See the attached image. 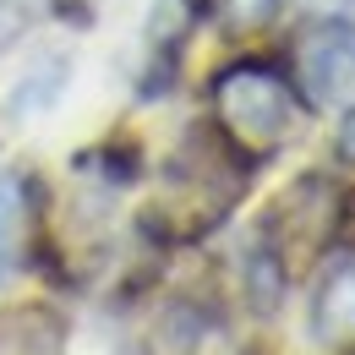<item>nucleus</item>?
Segmentation results:
<instances>
[{"mask_svg": "<svg viewBox=\"0 0 355 355\" xmlns=\"http://www.w3.org/2000/svg\"><path fill=\"white\" fill-rule=\"evenodd\" d=\"M33 235V186L22 175H0V273L22 268Z\"/></svg>", "mask_w": 355, "mask_h": 355, "instance_id": "nucleus-7", "label": "nucleus"}, {"mask_svg": "<svg viewBox=\"0 0 355 355\" xmlns=\"http://www.w3.org/2000/svg\"><path fill=\"white\" fill-rule=\"evenodd\" d=\"M339 159H345V164H355V110L345 115V126H339Z\"/></svg>", "mask_w": 355, "mask_h": 355, "instance_id": "nucleus-9", "label": "nucleus"}, {"mask_svg": "<svg viewBox=\"0 0 355 355\" xmlns=\"http://www.w3.org/2000/svg\"><path fill=\"white\" fill-rule=\"evenodd\" d=\"M334 224H339V208H334V186L328 180H295L279 202H273V214H268V257L279 273H295L301 263H311L322 246H328V235H334Z\"/></svg>", "mask_w": 355, "mask_h": 355, "instance_id": "nucleus-3", "label": "nucleus"}, {"mask_svg": "<svg viewBox=\"0 0 355 355\" xmlns=\"http://www.w3.org/2000/svg\"><path fill=\"white\" fill-rule=\"evenodd\" d=\"M214 17H219L224 33H257L279 17V0H202Z\"/></svg>", "mask_w": 355, "mask_h": 355, "instance_id": "nucleus-8", "label": "nucleus"}, {"mask_svg": "<svg viewBox=\"0 0 355 355\" xmlns=\"http://www.w3.org/2000/svg\"><path fill=\"white\" fill-rule=\"evenodd\" d=\"M66 322L49 306H11L0 317V355H60Z\"/></svg>", "mask_w": 355, "mask_h": 355, "instance_id": "nucleus-6", "label": "nucleus"}, {"mask_svg": "<svg viewBox=\"0 0 355 355\" xmlns=\"http://www.w3.org/2000/svg\"><path fill=\"white\" fill-rule=\"evenodd\" d=\"M241 186H246V159L214 132H191L159 197L142 208V230L159 241H202L208 230L230 219Z\"/></svg>", "mask_w": 355, "mask_h": 355, "instance_id": "nucleus-1", "label": "nucleus"}, {"mask_svg": "<svg viewBox=\"0 0 355 355\" xmlns=\"http://www.w3.org/2000/svg\"><path fill=\"white\" fill-rule=\"evenodd\" d=\"M295 88L317 110H334L355 93V33L345 22L328 17L295 39Z\"/></svg>", "mask_w": 355, "mask_h": 355, "instance_id": "nucleus-4", "label": "nucleus"}, {"mask_svg": "<svg viewBox=\"0 0 355 355\" xmlns=\"http://www.w3.org/2000/svg\"><path fill=\"white\" fill-rule=\"evenodd\" d=\"M311 334L322 345H355V252L322 268L311 295Z\"/></svg>", "mask_w": 355, "mask_h": 355, "instance_id": "nucleus-5", "label": "nucleus"}, {"mask_svg": "<svg viewBox=\"0 0 355 355\" xmlns=\"http://www.w3.org/2000/svg\"><path fill=\"white\" fill-rule=\"evenodd\" d=\"M311 11H322V17H334V11H345V6H355V0H306Z\"/></svg>", "mask_w": 355, "mask_h": 355, "instance_id": "nucleus-10", "label": "nucleus"}, {"mask_svg": "<svg viewBox=\"0 0 355 355\" xmlns=\"http://www.w3.org/2000/svg\"><path fill=\"white\" fill-rule=\"evenodd\" d=\"M214 121L241 159H273L301 126V93L273 66L241 60L214 77Z\"/></svg>", "mask_w": 355, "mask_h": 355, "instance_id": "nucleus-2", "label": "nucleus"}]
</instances>
